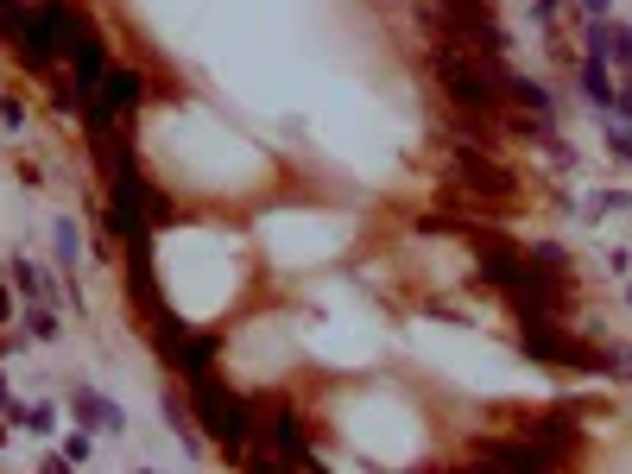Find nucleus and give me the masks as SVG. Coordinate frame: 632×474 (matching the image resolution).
Instances as JSON below:
<instances>
[{"label":"nucleus","mask_w":632,"mask_h":474,"mask_svg":"<svg viewBox=\"0 0 632 474\" xmlns=\"http://www.w3.org/2000/svg\"><path fill=\"white\" fill-rule=\"evenodd\" d=\"M475 462L487 474H569V455L544 450V443H531V437H480Z\"/></svg>","instance_id":"39448f33"},{"label":"nucleus","mask_w":632,"mask_h":474,"mask_svg":"<svg viewBox=\"0 0 632 474\" xmlns=\"http://www.w3.org/2000/svg\"><path fill=\"white\" fill-rule=\"evenodd\" d=\"M620 209H632V190H601V197L581 202V216H588V222H601V216H620Z\"/></svg>","instance_id":"4468645a"},{"label":"nucleus","mask_w":632,"mask_h":474,"mask_svg":"<svg viewBox=\"0 0 632 474\" xmlns=\"http://www.w3.org/2000/svg\"><path fill=\"white\" fill-rule=\"evenodd\" d=\"M627 304H632V278H627Z\"/></svg>","instance_id":"5701e85b"},{"label":"nucleus","mask_w":632,"mask_h":474,"mask_svg":"<svg viewBox=\"0 0 632 474\" xmlns=\"http://www.w3.org/2000/svg\"><path fill=\"white\" fill-rule=\"evenodd\" d=\"M140 474H152V469H140Z\"/></svg>","instance_id":"b1692460"},{"label":"nucleus","mask_w":632,"mask_h":474,"mask_svg":"<svg viewBox=\"0 0 632 474\" xmlns=\"http://www.w3.org/2000/svg\"><path fill=\"white\" fill-rule=\"evenodd\" d=\"M20 425L32 430V437H45V430L57 425V411H51V405H20Z\"/></svg>","instance_id":"2eb2a0df"},{"label":"nucleus","mask_w":632,"mask_h":474,"mask_svg":"<svg viewBox=\"0 0 632 474\" xmlns=\"http://www.w3.org/2000/svg\"><path fill=\"white\" fill-rule=\"evenodd\" d=\"M253 443H266V455H278V462H285L291 474H298V469H310V443H303L298 418H285V411L259 418V437H253Z\"/></svg>","instance_id":"1a4fd4ad"},{"label":"nucleus","mask_w":632,"mask_h":474,"mask_svg":"<svg viewBox=\"0 0 632 474\" xmlns=\"http://www.w3.org/2000/svg\"><path fill=\"white\" fill-rule=\"evenodd\" d=\"M581 96L595 101V108H601V114H620V89H613V64H588V57H581Z\"/></svg>","instance_id":"9d476101"},{"label":"nucleus","mask_w":632,"mask_h":474,"mask_svg":"<svg viewBox=\"0 0 632 474\" xmlns=\"http://www.w3.org/2000/svg\"><path fill=\"white\" fill-rule=\"evenodd\" d=\"M462 474H487V469H480V462H475V469H462Z\"/></svg>","instance_id":"4be33fe9"},{"label":"nucleus","mask_w":632,"mask_h":474,"mask_svg":"<svg viewBox=\"0 0 632 474\" xmlns=\"http://www.w3.org/2000/svg\"><path fill=\"white\" fill-rule=\"evenodd\" d=\"M25 335L38 342V349H51L64 329H57V317H51V304H25Z\"/></svg>","instance_id":"f8f14e48"},{"label":"nucleus","mask_w":632,"mask_h":474,"mask_svg":"<svg viewBox=\"0 0 632 474\" xmlns=\"http://www.w3.org/2000/svg\"><path fill=\"white\" fill-rule=\"evenodd\" d=\"M190 418L202 425V437L215 443V450H228L234 462L253 450V437H259V418L247 411V399L241 393H228L215 374H197L190 379Z\"/></svg>","instance_id":"f03ea898"},{"label":"nucleus","mask_w":632,"mask_h":474,"mask_svg":"<svg viewBox=\"0 0 632 474\" xmlns=\"http://www.w3.org/2000/svg\"><path fill=\"white\" fill-rule=\"evenodd\" d=\"M158 405H165V425H171L177 437H190V425H197V418H190V405H177V393H165Z\"/></svg>","instance_id":"dca6fc26"},{"label":"nucleus","mask_w":632,"mask_h":474,"mask_svg":"<svg viewBox=\"0 0 632 474\" xmlns=\"http://www.w3.org/2000/svg\"><path fill=\"white\" fill-rule=\"evenodd\" d=\"M70 411H76V430H101V437H126V411L101 386H70Z\"/></svg>","instance_id":"6e6552de"},{"label":"nucleus","mask_w":632,"mask_h":474,"mask_svg":"<svg viewBox=\"0 0 632 474\" xmlns=\"http://www.w3.org/2000/svg\"><path fill=\"white\" fill-rule=\"evenodd\" d=\"M607 152H613L620 165H632V133L627 126H607Z\"/></svg>","instance_id":"f3484780"},{"label":"nucleus","mask_w":632,"mask_h":474,"mask_svg":"<svg viewBox=\"0 0 632 474\" xmlns=\"http://www.w3.org/2000/svg\"><path fill=\"white\" fill-rule=\"evenodd\" d=\"M537 20H556V0H537Z\"/></svg>","instance_id":"412c9836"},{"label":"nucleus","mask_w":632,"mask_h":474,"mask_svg":"<svg viewBox=\"0 0 632 474\" xmlns=\"http://www.w3.org/2000/svg\"><path fill=\"white\" fill-rule=\"evenodd\" d=\"M70 469H76L70 455H51V462H45V469H38V474H70Z\"/></svg>","instance_id":"aec40b11"},{"label":"nucleus","mask_w":632,"mask_h":474,"mask_svg":"<svg viewBox=\"0 0 632 474\" xmlns=\"http://www.w3.org/2000/svg\"><path fill=\"white\" fill-rule=\"evenodd\" d=\"M430 76H436V89L455 101V114L462 121H480V126H500L506 121V70L500 57H487V51H468V45H430Z\"/></svg>","instance_id":"f257e3e1"},{"label":"nucleus","mask_w":632,"mask_h":474,"mask_svg":"<svg viewBox=\"0 0 632 474\" xmlns=\"http://www.w3.org/2000/svg\"><path fill=\"white\" fill-rule=\"evenodd\" d=\"M13 291H20L25 304H57V285H51V273L45 266H32V260H13Z\"/></svg>","instance_id":"9b49d317"},{"label":"nucleus","mask_w":632,"mask_h":474,"mask_svg":"<svg viewBox=\"0 0 632 474\" xmlns=\"http://www.w3.org/2000/svg\"><path fill=\"white\" fill-rule=\"evenodd\" d=\"M455 184L462 190H475V197H512V172H506L500 158H487V152H455Z\"/></svg>","instance_id":"0eeeda50"},{"label":"nucleus","mask_w":632,"mask_h":474,"mask_svg":"<svg viewBox=\"0 0 632 474\" xmlns=\"http://www.w3.org/2000/svg\"><path fill=\"white\" fill-rule=\"evenodd\" d=\"M581 13H588V20H607V13H613V0H576Z\"/></svg>","instance_id":"6ab92c4d"},{"label":"nucleus","mask_w":632,"mask_h":474,"mask_svg":"<svg viewBox=\"0 0 632 474\" xmlns=\"http://www.w3.org/2000/svg\"><path fill=\"white\" fill-rule=\"evenodd\" d=\"M468 234V247H475V273H480V285H494V291H519V278H525V247H512L506 234H494V228H462Z\"/></svg>","instance_id":"423d86ee"},{"label":"nucleus","mask_w":632,"mask_h":474,"mask_svg":"<svg viewBox=\"0 0 632 474\" xmlns=\"http://www.w3.org/2000/svg\"><path fill=\"white\" fill-rule=\"evenodd\" d=\"M519 349L544 367H563V374H607V349H588L563 323H519Z\"/></svg>","instance_id":"20e7f679"},{"label":"nucleus","mask_w":632,"mask_h":474,"mask_svg":"<svg viewBox=\"0 0 632 474\" xmlns=\"http://www.w3.org/2000/svg\"><path fill=\"white\" fill-rule=\"evenodd\" d=\"M64 455H70L76 469H82V462H89V430H76L70 443H64Z\"/></svg>","instance_id":"a211bd4d"},{"label":"nucleus","mask_w":632,"mask_h":474,"mask_svg":"<svg viewBox=\"0 0 632 474\" xmlns=\"http://www.w3.org/2000/svg\"><path fill=\"white\" fill-rule=\"evenodd\" d=\"M424 13L443 45H468V51H487V57L506 51V25L487 0H424Z\"/></svg>","instance_id":"7ed1b4c3"},{"label":"nucleus","mask_w":632,"mask_h":474,"mask_svg":"<svg viewBox=\"0 0 632 474\" xmlns=\"http://www.w3.org/2000/svg\"><path fill=\"white\" fill-rule=\"evenodd\" d=\"M51 234H57V266L76 273V260H82V234H76V222H51Z\"/></svg>","instance_id":"ddd939ff"}]
</instances>
